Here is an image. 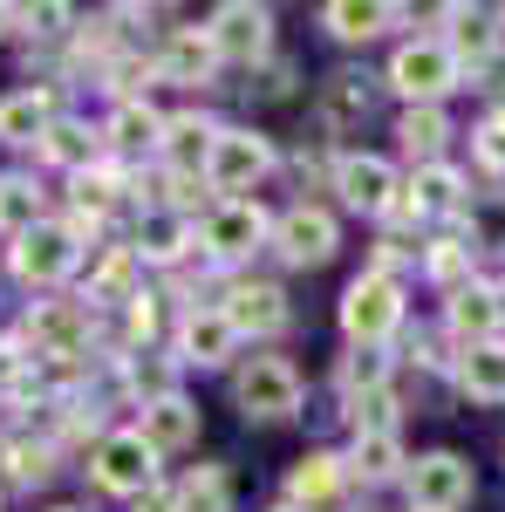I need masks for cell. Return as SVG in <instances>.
I'll return each instance as SVG.
<instances>
[{"label":"cell","instance_id":"obj_1","mask_svg":"<svg viewBox=\"0 0 505 512\" xmlns=\"http://www.w3.org/2000/svg\"><path fill=\"white\" fill-rule=\"evenodd\" d=\"M335 321H342V342H349V349H396V335L410 328L403 280H396V274H369V267H362V274L342 287Z\"/></svg>","mask_w":505,"mask_h":512},{"label":"cell","instance_id":"obj_2","mask_svg":"<svg viewBox=\"0 0 505 512\" xmlns=\"http://www.w3.org/2000/svg\"><path fill=\"white\" fill-rule=\"evenodd\" d=\"M383 89L403 96V110H410V103H444L451 89H465V69H458V55H451L437 35H410V41L389 48Z\"/></svg>","mask_w":505,"mask_h":512},{"label":"cell","instance_id":"obj_3","mask_svg":"<svg viewBox=\"0 0 505 512\" xmlns=\"http://www.w3.org/2000/svg\"><path fill=\"white\" fill-rule=\"evenodd\" d=\"M280 151H273L267 130H253V123H219V137H212V158H205V192L219 198H246L253 185H267Z\"/></svg>","mask_w":505,"mask_h":512},{"label":"cell","instance_id":"obj_4","mask_svg":"<svg viewBox=\"0 0 505 512\" xmlns=\"http://www.w3.org/2000/svg\"><path fill=\"white\" fill-rule=\"evenodd\" d=\"M301 396H308V383L287 355H246L233 369V410L246 424H287L301 410Z\"/></svg>","mask_w":505,"mask_h":512},{"label":"cell","instance_id":"obj_5","mask_svg":"<svg viewBox=\"0 0 505 512\" xmlns=\"http://www.w3.org/2000/svg\"><path fill=\"white\" fill-rule=\"evenodd\" d=\"M471 178L458 171V164L444 158V164H417L410 178H403V198L389 205V226H437V219H465V205H471Z\"/></svg>","mask_w":505,"mask_h":512},{"label":"cell","instance_id":"obj_6","mask_svg":"<svg viewBox=\"0 0 505 512\" xmlns=\"http://www.w3.org/2000/svg\"><path fill=\"white\" fill-rule=\"evenodd\" d=\"M328 192L362 219H389V205L403 198V171L376 151H335L328 158Z\"/></svg>","mask_w":505,"mask_h":512},{"label":"cell","instance_id":"obj_7","mask_svg":"<svg viewBox=\"0 0 505 512\" xmlns=\"http://www.w3.org/2000/svg\"><path fill=\"white\" fill-rule=\"evenodd\" d=\"M273 239V212L260 198H212L205 205V219H198V246L212 253V260H253L260 246Z\"/></svg>","mask_w":505,"mask_h":512},{"label":"cell","instance_id":"obj_8","mask_svg":"<svg viewBox=\"0 0 505 512\" xmlns=\"http://www.w3.org/2000/svg\"><path fill=\"white\" fill-rule=\"evenodd\" d=\"M403 492H410V512H465L478 499V472L465 451H417Z\"/></svg>","mask_w":505,"mask_h":512},{"label":"cell","instance_id":"obj_9","mask_svg":"<svg viewBox=\"0 0 505 512\" xmlns=\"http://www.w3.org/2000/svg\"><path fill=\"white\" fill-rule=\"evenodd\" d=\"M267 246L287 267H328V260L342 253V219H335L328 205H314V198H294L287 212H273Z\"/></svg>","mask_w":505,"mask_h":512},{"label":"cell","instance_id":"obj_10","mask_svg":"<svg viewBox=\"0 0 505 512\" xmlns=\"http://www.w3.org/2000/svg\"><path fill=\"white\" fill-rule=\"evenodd\" d=\"M7 267H14V280H28V287H62L82 267V233L62 226V219H41V226H28V233L14 239Z\"/></svg>","mask_w":505,"mask_h":512},{"label":"cell","instance_id":"obj_11","mask_svg":"<svg viewBox=\"0 0 505 512\" xmlns=\"http://www.w3.org/2000/svg\"><path fill=\"white\" fill-rule=\"evenodd\" d=\"M205 35H212V48H219V62H233V69H267L273 62V7L226 0V7H212Z\"/></svg>","mask_w":505,"mask_h":512},{"label":"cell","instance_id":"obj_12","mask_svg":"<svg viewBox=\"0 0 505 512\" xmlns=\"http://www.w3.org/2000/svg\"><path fill=\"white\" fill-rule=\"evenodd\" d=\"M437 41L458 55V69L465 76H478V69H492L505 55V21H499V7H465V0H451V7H437Z\"/></svg>","mask_w":505,"mask_h":512},{"label":"cell","instance_id":"obj_13","mask_svg":"<svg viewBox=\"0 0 505 512\" xmlns=\"http://www.w3.org/2000/svg\"><path fill=\"white\" fill-rule=\"evenodd\" d=\"M89 478H96V492L144 499V492L157 485V451L137 431H110L103 444H96V458H89Z\"/></svg>","mask_w":505,"mask_h":512},{"label":"cell","instance_id":"obj_14","mask_svg":"<svg viewBox=\"0 0 505 512\" xmlns=\"http://www.w3.org/2000/svg\"><path fill=\"white\" fill-rule=\"evenodd\" d=\"M219 315L233 321V335L246 342H267V335H280L287 321H294V308H287V287L280 280H226V301H219Z\"/></svg>","mask_w":505,"mask_h":512},{"label":"cell","instance_id":"obj_15","mask_svg":"<svg viewBox=\"0 0 505 512\" xmlns=\"http://www.w3.org/2000/svg\"><path fill=\"white\" fill-rule=\"evenodd\" d=\"M458 349H478V342H499L505 335V294H492L485 280H471L458 294H444V321H437Z\"/></svg>","mask_w":505,"mask_h":512},{"label":"cell","instance_id":"obj_16","mask_svg":"<svg viewBox=\"0 0 505 512\" xmlns=\"http://www.w3.org/2000/svg\"><path fill=\"white\" fill-rule=\"evenodd\" d=\"M376 89H383V82L362 76V69H335V76L321 82V96H314L321 130H328V137H355V130L369 123V110H376Z\"/></svg>","mask_w":505,"mask_h":512},{"label":"cell","instance_id":"obj_17","mask_svg":"<svg viewBox=\"0 0 505 512\" xmlns=\"http://www.w3.org/2000/svg\"><path fill=\"white\" fill-rule=\"evenodd\" d=\"M349 458L342 451H308V458H294V472H287V506L301 512H335L349 499Z\"/></svg>","mask_w":505,"mask_h":512},{"label":"cell","instance_id":"obj_18","mask_svg":"<svg viewBox=\"0 0 505 512\" xmlns=\"http://www.w3.org/2000/svg\"><path fill=\"white\" fill-rule=\"evenodd\" d=\"M151 69H157V82H171V89H205L226 62H219V48H212L205 28H171Z\"/></svg>","mask_w":505,"mask_h":512},{"label":"cell","instance_id":"obj_19","mask_svg":"<svg viewBox=\"0 0 505 512\" xmlns=\"http://www.w3.org/2000/svg\"><path fill=\"white\" fill-rule=\"evenodd\" d=\"M89 328H96V315H89L82 301H35V315H28V342H35V355L69 362V355L89 349Z\"/></svg>","mask_w":505,"mask_h":512},{"label":"cell","instance_id":"obj_20","mask_svg":"<svg viewBox=\"0 0 505 512\" xmlns=\"http://www.w3.org/2000/svg\"><path fill=\"white\" fill-rule=\"evenodd\" d=\"M178 362L185 369H233L239 362V335L219 308H192L178 321Z\"/></svg>","mask_w":505,"mask_h":512},{"label":"cell","instance_id":"obj_21","mask_svg":"<svg viewBox=\"0 0 505 512\" xmlns=\"http://www.w3.org/2000/svg\"><path fill=\"white\" fill-rule=\"evenodd\" d=\"M137 410H144V417H137V437L151 444L157 458H164V451H192L198 431H205L198 403H192V396H178V390L157 396V403H137Z\"/></svg>","mask_w":505,"mask_h":512},{"label":"cell","instance_id":"obj_22","mask_svg":"<svg viewBox=\"0 0 505 512\" xmlns=\"http://www.w3.org/2000/svg\"><path fill=\"white\" fill-rule=\"evenodd\" d=\"M192 246H198V219L171 212V205L144 212V219H137V239H130V253H137L144 267H178Z\"/></svg>","mask_w":505,"mask_h":512},{"label":"cell","instance_id":"obj_23","mask_svg":"<svg viewBox=\"0 0 505 512\" xmlns=\"http://www.w3.org/2000/svg\"><path fill=\"white\" fill-rule=\"evenodd\" d=\"M212 137L219 123L185 110V117H164V137H157V158L171 164V178H205V158H212Z\"/></svg>","mask_w":505,"mask_h":512},{"label":"cell","instance_id":"obj_24","mask_svg":"<svg viewBox=\"0 0 505 512\" xmlns=\"http://www.w3.org/2000/svg\"><path fill=\"white\" fill-rule=\"evenodd\" d=\"M342 458H349V478H355V485H396V478L410 472L403 431H355Z\"/></svg>","mask_w":505,"mask_h":512},{"label":"cell","instance_id":"obj_25","mask_svg":"<svg viewBox=\"0 0 505 512\" xmlns=\"http://www.w3.org/2000/svg\"><path fill=\"white\" fill-rule=\"evenodd\" d=\"M396 144L410 164H444L451 158V110L444 103H410L396 110Z\"/></svg>","mask_w":505,"mask_h":512},{"label":"cell","instance_id":"obj_26","mask_svg":"<svg viewBox=\"0 0 505 512\" xmlns=\"http://www.w3.org/2000/svg\"><path fill=\"white\" fill-rule=\"evenodd\" d=\"M396 21H410V7H383V0H328V7H321V28L335 41H349V48L389 35Z\"/></svg>","mask_w":505,"mask_h":512},{"label":"cell","instance_id":"obj_27","mask_svg":"<svg viewBox=\"0 0 505 512\" xmlns=\"http://www.w3.org/2000/svg\"><path fill=\"white\" fill-rule=\"evenodd\" d=\"M417 267H424V280L437 294H458V287H471V274H478V246H471L465 233H437V239L417 246Z\"/></svg>","mask_w":505,"mask_h":512},{"label":"cell","instance_id":"obj_28","mask_svg":"<svg viewBox=\"0 0 505 512\" xmlns=\"http://www.w3.org/2000/svg\"><path fill=\"white\" fill-rule=\"evenodd\" d=\"M451 383H458L471 403H505V335L499 342H478V349H458Z\"/></svg>","mask_w":505,"mask_h":512},{"label":"cell","instance_id":"obj_29","mask_svg":"<svg viewBox=\"0 0 505 512\" xmlns=\"http://www.w3.org/2000/svg\"><path fill=\"white\" fill-rule=\"evenodd\" d=\"M48 123H55V89H14L0 103V137L7 144H41Z\"/></svg>","mask_w":505,"mask_h":512},{"label":"cell","instance_id":"obj_30","mask_svg":"<svg viewBox=\"0 0 505 512\" xmlns=\"http://www.w3.org/2000/svg\"><path fill=\"white\" fill-rule=\"evenodd\" d=\"M35 151H41L48 164H62V171L76 178V171H89V164H96V151H103V130H89V123L55 117V123H48V137H41Z\"/></svg>","mask_w":505,"mask_h":512},{"label":"cell","instance_id":"obj_31","mask_svg":"<svg viewBox=\"0 0 505 512\" xmlns=\"http://www.w3.org/2000/svg\"><path fill=\"white\" fill-rule=\"evenodd\" d=\"M389 376H396V349H349L335 362V390L349 396V403L389 390Z\"/></svg>","mask_w":505,"mask_h":512},{"label":"cell","instance_id":"obj_32","mask_svg":"<svg viewBox=\"0 0 505 512\" xmlns=\"http://www.w3.org/2000/svg\"><path fill=\"white\" fill-rule=\"evenodd\" d=\"M103 137L117 144V151H157V137H164V117H157L144 96H123L110 123H103Z\"/></svg>","mask_w":505,"mask_h":512},{"label":"cell","instance_id":"obj_33","mask_svg":"<svg viewBox=\"0 0 505 512\" xmlns=\"http://www.w3.org/2000/svg\"><path fill=\"white\" fill-rule=\"evenodd\" d=\"M117 192H123L117 171H103V164L76 171V178H69V198H76V219H69V226H76V233H96V219L117 205Z\"/></svg>","mask_w":505,"mask_h":512},{"label":"cell","instance_id":"obj_34","mask_svg":"<svg viewBox=\"0 0 505 512\" xmlns=\"http://www.w3.org/2000/svg\"><path fill=\"white\" fill-rule=\"evenodd\" d=\"M171 499H178V512H233V478H226V465H198L171 485Z\"/></svg>","mask_w":505,"mask_h":512},{"label":"cell","instance_id":"obj_35","mask_svg":"<svg viewBox=\"0 0 505 512\" xmlns=\"http://www.w3.org/2000/svg\"><path fill=\"white\" fill-rule=\"evenodd\" d=\"M137 267H144V260H137L130 246H117V253L89 274V301H137V294H144V287H130V280H137Z\"/></svg>","mask_w":505,"mask_h":512},{"label":"cell","instance_id":"obj_36","mask_svg":"<svg viewBox=\"0 0 505 512\" xmlns=\"http://www.w3.org/2000/svg\"><path fill=\"white\" fill-rule=\"evenodd\" d=\"M28 226H41V192L28 178H0V233L21 239Z\"/></svg>","mask_w":505,"mask_h":512},{"label":"cell","instance_id":"obj_37","mask_svg":"<svg viewBox=\"0 0 505 512\" xmlns=\"http://www.w3.org/2000/svg\"><path fill=\"white\" fill-rule=\"evenodd\" d=\"M410 362H417L424 376H451V369H458V342H451L444 328H437V335L417 328V335H410Z\"/></svg>","mask_w":505,"mask_h":512},{"label":"cell","instance_id":"obj_38","mask_svg":"<svg viewBox=\"0 0 505 512\" xmlns=\"http://www.w3.org/2000/svg\"><path fill=\"white\" fill-rule=\"evenodd\" d=\"M349 424L355 431H403L396 390H376V396H362V403H349Z\"/></svg>","mask_w":505,"mask_h":512},{"label":"cell","instance_id":"obj_39","mask_svg":"<svg viewBox=\"0 0 505 512\" xmlns=\"http://www.w3.org/2000/svg\"><path fill=\"white\" fill-rule=\"evenodd\" d=\"M0 458H7V478H14V485H41V478L55 472V451H48V444H7Z\"/></svg>","mask_w":505,"mask_h":512},{"label":"cell","instance_id":"obj_40","mask_svg":"<svg viewBox=\"0 0 505 512\" xmlns=\"http://www.w3.org/2000/svg\"><path fill=\"white\" fill-rule=\"evenodd\" d=\"M14 21H28L35 35H62V21H69V7H28V14H14Z\"/></svg>","mask_w":505,"mask_h":512},{"label":"cell","instance_id":"obj_41","mask_svg":"<svg viewBox=\"0 0 505 512\" xmlns=\"http://www.w3.org/2000/svg\"><path fill=\"white\" fill-rule=\"evenodd\" d=\"M137 512H178V499H171V485H151V492H144V506Z\"/></svg>","mask_w":505,"mask_h":512},{"label":"cell","instance_id":"obj_42","mask_svg":"<svg viewBox=\"0 0 505 512\" xmlns=\"http://www.w3.org/2000/svg\"><path fill=\"white\" fill-rule=\"evenodd\" d=\"M7 21H14V7H0V35H7Z\"/></svg>","mask_w":505,"mask_h":512},{"label":"cell","instance_id":"obj_43","mask_svg":"<svg viewBox=\"0 0 505 512\" xmlns=\"http://www.w3.org/2000/svg\"><path fill=\"white\" fill-rule=\"evenodd\" d=\"M267 512H301V506H287V499H280V506H267Z\"/></svg>","mask_w":505,"mask_h":512},{"label":"cell","instance_id":"obj_44","mask_svg":"<svg viewBox=\"0 0 505 512\" xmlns=\"http://www.w3.org/2000/svg\"><path fill=\"white\" fill-rule=\"evenodd\" d=\"M499 21H505V7H499Z\"/></svg>","mask_w":505,"mask_h":512},{"label":"cell","instance_id":"obj_45","mask_svg":"<svg viewBox=\"0 0 505 512\" xmlns=\"http://www.w3.org/2000/svg\"><path fill=\"white\" fill-rule=\"evenodd\" d=\"M62 512H76V506H62Z\"/></svg>","mask_w":505,"mask_h":512}]
</instances>
